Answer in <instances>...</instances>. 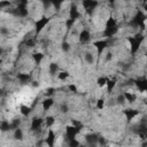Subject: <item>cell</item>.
<instances>
[{
  "label": "cell",
  "mask_w": 147,
  "mask_h": 147,
  "mask_svg": "<svg viewBox=\"0 0 147 147\" xmlns=\"http://www.w3.org/2000/svg\"><path fill=\"white\" fill-rule=\"evenodd\" d=\"M119 28H118V23L114 17H108V20L106 21V25L103 29V37L107 39L113 38L117 32H118Z\"/></svg>",
  "instance_id": "6da1fadb"
},
{
  "label": "cell",
  "mask_w": 147,
  "mask_h": 147,
  "mask_svg": "<svg viewBox=\"0 0 147 147\" xmlns=\"http://www.w3.org/2000/svg\"><path fill=\"white\" fill-rule=\"evenodd\" d=\"M144 39H145V37L140 32L137 33V34H134V36H129L127 37V41L130 44V52H131L132 55H134V54L138 53V51H139V48H140Z\"/></svg>",
  "instance_id": "7a4b0ae2"
},
{
  "label": "cell",
  "mask_w": 147,
  "mask_h": 147,
  "mask_svg": "<svg viewBox=\"0 0 147 147\" xmlns=\"http://www.w3.org/2000/svg\"><path fill=\"white\" fill-rule=\"evenodd\" d=\"M10 14L17 16V17H26L29 15V9H28V0H17L16 1V7L11 10H9Z\"/></svg>",
  "instance_id": "3957f363"
},
{
  "label": "cell",
  "mask_w": 147,
  "mask_h": 147,
  "mask_svg": "<svg viewBox=\"0 0 147 147\" xmlns=\"http://www.w3.org/2000/svg\"><path fill=\"white\" fill-rule=\"evenodd\" d=\"M145 22H146V15L142 11H137L134 14V16L131 18L130 21V26H132L133 29H140L141 31L145 29Z\"/></svg>",
  "instance_id": "277c9868"
},
{
  "label": "cell",
  "mask_w": 147,
  "mask_h": 147,
  "mask_svg": "<svg viewBox=\"0 0 147 147\" xmlns=\"http://www.w3.org/2000/svg\"><path fill=\"white\" fill-rule=\"evenodd\" d=\"M132 131L142 140L147 139V118L144 117L138 124L132 126Z\"/></svg>",
  "instance_id": "5b68a950"
},
{
  "label": "cell",
  "mask_w": 147,
  "mask_h": 147,
  "mask_svg": "<svg viewBox=\"0 0 147 147\" xmlns=\"http://www.w3.org/2000/svg\"><path fill=\"white\" fill-rule=\"evenodd\" d=\"M82 6L88 16H92L99 6L98 0H82Z\"/></svg>",
  "instance_id": "8992f818"
},
{
  "label": "cell",
  "mask_w": 147,
  "mask_h": 147,
  "mask_svg": "<svg viewBox=\"0 0 147 147\" xmlns=\"http://www.w3.org/2000/svg\"><path fill=\"white\" fill-rule=\"evenodd\" d=\"M51 20H52V17L51 16H41L39 20H37L36 21V23H34V33H36V36L37 34H39L47 25H48V23L51 22Z\"/></svg>",
  "instance_id": "52a82bcc"
},
{
  "label": "cell",
  "mask_w": 147,
  "mask_h": 147,
  "mask_svg": "<svg viewBox=\"0 0 147 147\" xmlns=\"http://www.w3.org/2000/svg\"><path fill=\"white\" fill-rule=\"evenodd\" d=\"M79 132H80V130H79L78 127H76L75 125L71 124V125H67V126H65L64 136H65L67 140L70 141V140H72V139H76V137H77V134H79Z\"/></svg>",
  "instance_id": "ba28073f"
},
{
  "label": "cell",
  "mask_w": 147,
  "mask_h": 147,
  "mask_svg": "<svg viewBox=\"0 0 147 147\" xmlns=\"http://www.w3.org/2000/svg\"><path fill=\"white\" fill-rule=\"evenodd\" d=\"M93 46L95 47V49H96V54H98V56L100 57L101 54L103 53V51L109 46V40H107V39H100V40H96V41L93 42Z\"/></svg>",
  "instance_id": "9c48e42d"
},
{
  "label": "cell",
  "mask_w": 147,
  "mask_h": 147,
  "mask_svg": "<svg viewBox=\"0 0 147 147\" xmlns=\"http://www.w3.org/2000/svg\"><path fill=\"white\" fill-rule=\"evenodd\" d=\"M44 123H45V118L39 117V116H34V117H32V119H31V125H30L31 131H33V132L39 131V130L42 127Z\"/></svg>",
  "instance_id": "30bf717a"
},
{
  "label": "cell",
  "mask_w": 147,
  "mask_h": 147,
  "mask_svg": "<svg viewBox=\"0 0 147 147\" xmlns=\"http://www.w3.org/2000/svg\"><path fill=\"white\" fill-rule=\"evenodd\" d=\"M78 40H79V44L82 45H85L87 42L91 41V32L88 29H83L79 33H78Z\"/></svg>",
  "instance_id": "8fae6325"
},
{
  "label": "cell",
  "mask_w": 147,
  "mask_h": 147,
  "mask_svg": "<svg viewBox=\"0 0 147 147\" xmlns=\"http://www.w3.org/2000/svg\"><path fill=\"white\" fill-rule=\"evenodd\" d=\"M139 114H140V110L134 109V108H126V109L123 110V115L125 116V118H126L127 122H131V121H132L134 117H137Z\"/></svg>",
  "instance_id": "7c38bea8"
},
{
  "label": "cell",
  "mask_w": 147,
  "mask_h": 147,
  "mask_svg": "<svg viewBox=\"0 0 147 147\" xmlns=\"http://www.w3.org/2000/svg\"><path fill=\"white\" fill-rule=\"evenodd\" d=\"M134 84L140 93L147 92V78L146 77H140L138 79H134Z\"/></svg>",
  "instance_id": "4fadbf2b"
},
{
  "label": "cell",
  "mask_w": 147,
  "mask_h": 147,
  "mask_svg": "<svg viewBox=\"0 0 147 147\" xmlns=\"http://www.w3.org/2000/svg\"><path fill=\"white\" fill-rule=\"evenodd\" d=\"M55 139H56L55 132L53 131V129L48 127V132H47V136H46V138H45V142H46L49 147H53L54 144H55Z\"/></svg>",
  "instance_id": "5bb4252c"
},
{
  "label": "cell",
  "mask_w": 147,
  "mask_h": 147,
  "mask_svg": "<svg viewBox=\"0 0 147 147\" xmlns=\"http://www.w3.org/2000/svg\"><path fill=\"white\" fill-rule=\"evenodd\" d=\"M54 105V99L53 96H46L42 101H41V108L44 111H48Z\"/></svg>",
  "instance_id": "9a60e30c"
},
{
  "label": "cell",
  "mask_w": 147,
  "mask_h": 147,
  "mask_svg": "<svg viewBox=\"0 0 147 147\" xmlns=\"http://www.w3.org/2000/svg\"><path fill=\"white\" fill-rule=\"evenodd\" d=\"M17 79L18 82L24 85V84H28L31 82V74H28V72H18L17 74Z\"/></svg>",
  "instance_id": "2e32d148"
},
{
  "label": "cell",
  "mask_w": 147,
  "mask_h": 147,
  "mask_svg": "<svg viewBox=\"0 0 147 147\" xmlns=\"http://www.w3.org/2000/svg\"><path fill=\"white\" fill-rule=\"evenodd\" d=\"M85 140L88 145H96L99 141V136L96 133H88L85 136Z\"/></svg>",
  "instance_id": "e0dca14e"
},
{
  "label": "cell",
  "mask_w": 147,
  "mask_h": 147,
  "mask_svg": "<svg viewBox=\"0 0 147 147\" xmlns=\"http://www.w3.org/2000/svg\"><path fill=\"white\" fill-rule=\"evenodd\" d=\"M69 17L70 18H75V20H78L80 17V13L77 8L76 5H71L70 6V9H69Z\"/></svg>",
  "instance_id": "ac0fdd59"
},
{
  "label": "cell",
  "mask_w": 147,
  "mask_h": 147,
  "mask_svg": "<svg viewBox=\"0 0 147 147\" xmlns=\"http://www.w3.org/2000/svg\"><path fill=\"white\" fill-rule=\"evenodd\" d=\"M123 94H124V96H125V100H126L129 103H133V102L137 101V94H136V93L125 91Z\"/></svg>",
  "instance_id": "d6986e66"
},
{
  "label": "cell",
  "mask_w": 147,
  "mask_h": 147,
  "mask_svg": "<svg viewBox=\"0 0 147 147\" xmlns=\"http://www.w3.org/2000/svg\"><path fill=\"white\" fill-rule=\"evenodd\" d=\"M20 113H21L24 117H28V116L32 113V107L26 106V105H21V106H20Z\"/></svg>",
  "instance_id": "ffe728a7"
},
{
  "label": "cell",
  "mask_w": 147,
  "mask_h": 147,
  "mask_svg": "<svg viewBox=\"0 0 147 147\" xmlns=\"http://www.w3.org/2000/svg\"><path fill=\"white\" fill-rule=\"evenodd\" d=\"M116 84H117V80H116L115 78H108L107 85H106V86H107V92H108V93H111V92L114 91Z\"/></svg>",
  "instance_id": "44dd1931"
},
{
  "label": "cell",
  "mask_w": 147,
  "mask_h": 147,
  "mask_svg": "<svg viewBox=\"0 0 147 147\" xmlns=\"http://www.w3.org/2000/svg\"><path fill=\"white\" fill-rule=\"evenodd\" d=\"M42 59H44V54L40 53V52H36V53L32 54V60H33V62H34L37 65H39V64L41 63Z\"/></svg>",
  "instance_id": "7402d4cb"
},
{
  "label": "cell",
  "mask_w": 147,
  "mask_h": 147,
  "mask_svg": "<svg viewBox=\"0 0 147 147\" xmlns=\"http://www.w3.org/2000/svg\"><path fill=\"white\" fill-rule=\"evenodd\" d=\"M48 71H49V75H51V76H54L55 74H57V72H59V65H57V63H55V62L49 63Z\"/></svg>",
  "instance_id": "603a6c76"
},
{
  "label": "cell",
  "mask_w": 147,
  "mask_h": 147,
  "mask_svg": "<svg viewBox=\"0 0 147 147\" xmlns=\"http://www.w3.org/2000/svg\"><path fill=\"white\" fill-rule=\"evenodd\" d=\"M0 129H1L2 132L10 131V122H8L7 119H2L1 121V124H0Z\"/></svg>",
  "instance_id": "cb8c5ba5"
},
{
  "label": "cell",
  "mask_w": 147,
  "mask_h": 147,
  "mask_svg": "<svg viewBox=\"0 0 147 147\" xmlns=\"http://www.w3.org/2000/svg\"><path fill=\"white\" fill-rule=\"evenodd\" d=\"M76 21L77 20H75V18H67L65 21H64V24H65V28H67V30L68 31H70L72 28H74V25H75V23H76Z\"/></svg>",
  "instance_id": "d4e9b609"
},
{
  "label": "cell",
  "mask_w": 147,
  "mask_h": 147,
  "mask_svg": "<svg viewBox=\"0 0 147 147\" xmlns=\"http://www.w3.org/2000/svg\"><path fill=\"white\" fill-rule=\"evenodd\" d=\"M23 137H24V134H23V130L21 129V126L17 127L16 130H14V138L16 140H23Z\"/></svg>",
  "instance_id": "484cf974"
},
{
  "label": "cell",
  "mask_w": 147,
  "mask_h": 147,
  "mask_svg": "<svg viewBox=\"0 0 147 147\" xmlns=\"http://www.w3.org/2000/svg\"><path fill=\"white\" fill-rule=\"evenodd\" d=\"M64 1H65V0H51L52 6L55 8L56 11H59V10L61 9V7H62V5L64 3Z\"/></svg>",
  "instance_id": "4316f807"
},
{
  "label": "cell",
  "mask_w": 147,
  "mask_h": 147,
  "mask_svg": "<svg viewBox=\"0 0 147 147\" xmlns=\"http://www.w3.org/2000/svg\"><path fill=\"white\" fill-rule=\"evenodd\" d=\"M21 123H22V121H21L20 118L13 119V121L10 122V131H14V130H16L17 127H20V126H21Z\"/></svg>",
  "instance_id": "83f0119b"
},
{
  "label": "cell",
  "mask_w": 147,
  "mask_h": 147,
  "mask_svg": "<svg viewBox=\"0 0 147 147\" xmlns=\"http://www.w3.org/2000/svg\"><path fill=\"white\" fill-rule=\"evenodd\" d=\"M55 124V117L54 116H46L45 118V125L47 127H52Z\"/></svg>",
  "instance_id": "f1b7e54d"
},
{
  "label": "cell",
  "mask_w": 147,
  "mask_h": 147,
  "mask_svg": "<svg viewBox=\"0 0 147 147\" xmlns=\"http://www.w3.org/2000/svg\"><path fill=\"white\" fill-rule=\"evenodd\" d=\"M107 80H108L107 77L101 76V77H99V78L96 79V85H98L99 87H105V86L107 85Z\"/></svg>",
  "instance_id": "f546056e"
},
{
  "label": "cell",
  "mask_w": 147,
  "mask_h": 147,
  "mask_svg": "<svg viewBox=\"0 0 147 147\" xmlns=\"http://www.w3.org/2000/svg\"><path fill=\"white\" fill-rule=\"evenodd\" d=\"M36 38H28V40L25 41V46L28 47V48H33L34 46H36Z\"/></svg>",
  "instance_id": "4dcf8cb0"
},
{
  "label": "cell",
  "mask_w": 147,
  "mask_h": 147,
  "mask_svg": "<svg viewBox=\"0 0 147 147\" xmlns=\"http://www.w3.org/2000/svg\"><path fill=\"white\" fill-rule=\"evenodd\" d=\"M84 57H85V61H86L88 64H93V63H94V56L92 55V53H90V52H86Z\"/></svg>",
  "instance_id": "1f68e13d"
},
{
  "label": "cell",
  "mask_w": 147,
  "mask_h": 147,
  "mask_svg": "<svg viewBox=\"0 0 147 147\" xmlns=\"http://www.w3.org/2000/svg\"><path fill=\"white\" fill-rule=\"evenodd\" d=\"M69 76H70V75H69L68 71H59V72H57V78H59L60 80H65Z\"/></svg>",
  "instance_id": "d6a6232c"
},
{
  "label": "cell",
  "mask_w": 147,
  "mask_h": 147,
  "mask_svg": "<svg viewBox=\"0 0 147 147\" xmlns=\"http://www.w3.org/2000/svg\"><path fill=\"white\" fill-rule=\"evenodd\" d=\"M103 107H105V99H103V98L98 99V100H96V108H98L99 110H102Z\"/></svg>",
  "instance_id": "836d02e7"
},
{
  "label": "cell",
  "mask_w": 147,
  "mask_h": 147,
  "mask_svg": "<svg viewBox=\"0 0 147 147\" xmlns=\"http://www.w3.org/2000/svg\"><path fill=\"white\" fill-rule=\"evenodd\" d=\"M116 101H117V103H119V105H124V103L126 102V100H125V96H124V94L122 93V94L117 95V98H116Z\"/></svg>",
  "instance_id": "e575fe53"
},
{
  "label": "cell",
  "mask_w": 147,
  "mask_h": 147,
  "mask_svg": "<svg viewBox=\"0 0 147 147\" xmlns=\"http://www.w3.org/2000/svg\"><path fill=\"white\" fill-rule=\"evenodd\" d=\"M54 93H55V88H54V87H48V88L45 91V95H46V96H52Z\"/></svg>",
  "instance_id": "d590c367"
},
{
  "label": "cell",
  "mask_w": 147,
  "mask_h": 147,
  "mask_svg": "<svg viewBox=\"0 0 147 147\" xmlns=\"http://www.w3.org/2000/svg\"><path fill=\"white\" fill-rule=\"evenodd\" d=\"M9 6H10V1L9 0H1L0 1V7L2 9H5V7H8L9 8Z\"/></svg>",
  "instance_id": "8d00e7d4"
},
{
  "label": "cell",
  "mask_w": 147,
  "mask_h": 147,
  "mask_svg": "<svg viewBox=\"0 0 147 147\" xmlns=\"http://www.w3.org/2000/svg\"><path fill=\"white\" fill-rule=\"evenodd\" d=\"M61 48H62V51H63L64 53H67V52H69V51H70V45H69L67 41H63V42H62V47H61Z\"/></svg>",
  "instance_id": "74e56055"
},
{
  "label": "cell",
  "mask_w": 147,
  "mask_h": 147,
  "mask_svg": "<svg viewBox=\"0 0 147 147\" xmlns=\"http://www.w3.org/2000/svg\"><path fill=\"white\" fill-rule=\"evenodd\" d=\"M60 111H61V113H63V114L68 113V111H69V106H68L67 103H62V105H61V107H60Z\"/></svg>",
  "instance_id": "f35d334b"
},
{
  "label": "cell",
  "mask_w": 147,
  "mask_h": 147,
  "mask_svg": "<svg viewBox=\"0 0 147 147\" xmlns=\"http://www.w3.org/2000/svg\"><path fill=\"white\" fill-rule=\"evenodd\" d=\"M41 2H42V7H44L45 9H47L49 6H52L51 0H41Z\"/></svg>",
  "instance_id": "ab89813d"
},
{
  "label": "cell",
  "mask_w": 147,
  "mask_h": 147,
  "mask_svg": "<svg viewBox=\"0 0 147 147\" xmlns=\"http://www.w3.org/2000/svg\"><path fill=\"white\" fill-rule=\"evenodd\" d=\"M111 59H113V53H111V52H107L106 57H105V61H106V62H109Z\"/></svg>",
  "instance_id": "60d3db41"
},
{
  "label": "cell",
  "mask_w": 147,
  "mask_h": 147,
  "mask_svg": "<svg viewBox=\"0 0 147 147\" xmlns=\"http://www.w3.org/2000/svg\"><path fill=\"white\" fill-rule=\"evenodd\" d=\"M68 145H69V146H78V145H79V142H78L76 139H72V140L68 141Z\"/></svg>",
  "instance_id": "b9f144b4"
},
{
  "label": "cell",
  "mask_w": 147,
  "mask_h": 147,
  "mask_svg": "<svg viewBox=\"0 0 147 147\" xmlns=\"http://www.w3.org/2000/svg\"><path fill=\"white\" fill-rule=\"evenodd\" d=\"M68 87H69V90H70L71 92H74V93H77V87H76V85H74V84H70Z\"/></svg>",
  "instance_id": "7bdbcfd3"
},
{
  "label": "cell",
  "mask_w": 147,
  "mask_h": 147,
  "mask_svg": "<svg viewBox=\"0 0 147 147\" xmlns=\"http://www.w3.org/2000/svg\"><path fill=\"white\" fill-rule=\"evenodd\" d=\"M98 144H99V145H105V144H106V140H105V138L99 136V141H98Z\"/></svg>",
  "instance_id": "ee69618b"
},
{
  "label": "cell",
  "mask_w": 147,
  "mask_h": 147,
  "mask_svg": "<svg viewBox=\"0 0 147 147\" xmlns=\"http://www.w3.org/2000/svg\"><path fill=\"white\" fill-rule=\"evenodd\" d=\"M31 83H32V86H34V87H36V86L38 87V86H39V82H37V80H32Z\"/></svg>",
  "instance_id": "f6af8a7d"
},
{
  "label": "cell",
  "mask_w": 147,
  "mask_h": 147,
  "mask_svg": "<svg viewBox=\"0 0 147 147\" xmlns=\"http://www.w3.org/2000/svg\"><path fill=\"white\" fill-rule=\"evenodd\" d=\"M108 1H109V3H110L111 6H114V3H115V1H116V0H108Z\"/></svg>",
  "instance_id": "bcb514c9"
},
{
  "label": "cell",
  "mask_w": 147,
  "mask_h": 147,
  "mask_svg": "<svg viewBox=\"0 0 147 147\" xmlns=\"http://www.w3.org/2000/svg\"><path fill=\"white\" fill-rule=\"evenodd\" d=\"M144 9L147 11V2H145V3H144Z\"/></svg>",
  "instance_id": "7dc6e473"
},
{
  "label": "cell",
  "mask_w": 147,
  "mask_h": 147,
  "mask_svg": "<svg viewBox=\"0 0 147 147\" xmlns=\"http://www.w3.org/2000/svg\"><path fill=\"white\" fill-rule=\"evenodd\" d=\"M140 1H141L142 3H145V2H147V0H140Z\"/></svg>",
  "instance_id": "c3c4849f"
}]
</instances>
